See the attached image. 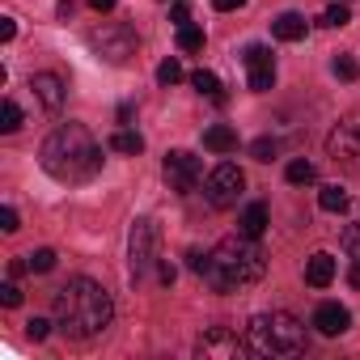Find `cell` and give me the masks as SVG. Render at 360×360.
Returning <instances> with one entry per match:
<instances>
[{
	"mask_svg": "<svg viewBox=\"0 0 360 360\" xmlns=\"http://www.w3.org/2000/svg\"><path fill=\"white\" fill-rule=\"evenodd\" d=\"M39 161L56 183H89L102 169V144L94 140V131L85 123H60L43 140Z\"/></svg>",
	"mask_w": 360,
	"mask_h": 360,
	"instance_id": "obj_1",
	"label": "cell"
},
{
	"mask_svg": "<svg viewBox=\"0 0 360 360\" xmlns=\"http://www.w3.org/2000/svg\"><path fill=\"white\" fill-rule=\"evenodd\" d=\"M26 263H30V271H51V267H56V250H51V246H43V250L26 255Z\"/></svg>",
	"mask_w": 360,
	"mask_h": 360,
	"instance_id": "obj_24",
	"label": "cell"
},
{
	"mask_svg": "<svg viewBox=\"0 0 360 360\" xmlns=\"http://www.w3.org/2000/svg\"><path fill=\"white\" fill-rule=\"evenodd\" d=\"M318 208H322V212H347V191L335 187V183L322 187V191H318Z\"/></svg>",
	"mask_w": 360,
	"mask_h": 360,
	"instance_id": "obj_20",
	"label": "cell"
},
{
	"mask_svg": "<svg viewBox=\"0 0 360 360\" xmlns=\"http://www.w3.org/2000/svg\"><path fill=\"white\" fill-rule=\"evenodd\" d=\"M174 276H178L174 263H161V267H157V280H161V284H174Z\"/></svg>",
	"mask_w": 360,
	"mask_h": 360,
	"instance_id": "obj_37",
	"label": "cell"
},
{
	"mask_svg": "<svg viewBox=\"0 0 360 360\" xmlns=\"http://www.w3.org/2000/svg\"><path fill=\"white\" fill-rule=\"evenodd\" d=\"M30 89H34V98H39L43 110H60L64 106V81L56 72H34L30 77Z\"/></svg>",
	"mask_w": 360,
	"mask_h": 360,
	"instance_id": "obj_12",
	"label": "cell"
},
{
	"mask_svg": "<svg viewBox=\"0 0 360 360\" xmlns=\"http://www.w3.org/2000/svg\"><path fill=\"white\" fill-rule=\"evenodd\" d=\"M47 330H51L47 318H30V322H26V335H30V339H47Z\"/></svg>",
	"mask_w": 360,
	"mask_h": 360,
	"instance_id": "obj_32",
	"label": "cell"
},
{
	"mask_svg": "<svg viewBox=\"0 0 360 360\" xmlns=\"http://www.w3.org/2000/svg\"><path fill=\"white\" fill-rule=\"evenodd\" d=\"M326 153H330L335 161L360 157V115H343V119L335 123V131L326 136Z\"/></svg>",
	"mask_w": 360,
	"mask_h": 360,
	"instance_id": "obj_9",
	"label": "cell"
},
{
	"mask_svg": "<svg viewBox=\"0 0 360 360\" xmlns=\"http://www.w3.org/2000/svg\"><path fill=\"white\" fill-rule=\"evenodd\" d=\"M110 148H115V153H127V157H140V153H144V136L131 131V127H119V131L110 136Z\"/></svg>",
	"mask_w": 360,
	"mask_h": 360,
	"instance_id": "obj_18",
	"label": "cell"
},
{
	"mask_svg": "<svg viewBox=\"0 0 360 360\" xmlns=\"http://www.w3.org/2000/svg\"><path fill=\"white\" fill-rule=\"evenodd\" d=\"M314 326H318L322 335H343V330L352 326V314H347L339 301H322V305L314 309Z\"/></svg>",
	"mask_w": 360,
	"mask_h": 360,
	"instance_id": "obj_13",
	"label": "cell"
},
{
	"mask_svg": "<svg viewBox=\"0 0 360 360\" xmlns=\"http://www.w3.org/2000/svg\"><path fill=\"white\" fill-rule=\"evenodd\" d=\"M276 148H280V144H276L271 136H259V140L250 144V153H255V161H271V157H276Z\"/></svg>",
	"mask_w": 360,
	"mask_h": 360,
	"instance_id": "obj_29",
	"label": "cell"
},
{
	"mask_svg": "<svg viewBox=\"0 0 360 360\" xmlns=\"http://www.w3.org/2000/svg\"><path fill=\"white\" fill-rule=\"evenodd\" d=\"M195 352H200L204 360H229V356H242L246 343H242L229 326H212V330H204V339L195 343Z\"/></svg>",
	"mask_w": 360,
	"mask_h": 360,
	"instance_id": "obj_10",
	"label": "cell"
},
{
	"mask_svg": "<svg viewBox=\"0 0 360 360\" xmlns=\"http://www.w3.org/2000/svg\"><path fill=\"white\" fill-rule=\"evenodd\" d=\"M347 284H352V288H360V263H356V267L347 271Z\"/></svg>",
	"mask_w": 360,
	"mask_h": 360,
	"instance_id": "obj_39",
	"label": "cell"
},
{
	"mask_svg": "<svg viewBox=\"0 0 360 360\" xmlns=\"http://www.w3.org/2000/svg\"><path fill=\"white\" fill-rule=\"evenodd\" d=\"M330 280H335V255H326V250L309 255V263H305V284H309V288H326Z\"/></svg>",
	"mask_w": 360,
	"mask_h": 360,
	"instance_id": "obj_14",
	"label": "cell"
},
{
	"mask_svg": "<svg viewBox=\"0 0 360 360\" xmlns=\"http://www.w3.org/2000/svg\"><path fill=\"white\" fill-rule=\"evenodd\" d=\"M347 22H352L347 5H330V9L322 13V26H330V30H339V26H347Z\"/></svg>",
	"mask_w": 360,
	"mask_h": 360,
	"instance_id": "obj_25",
	"label": "cell"
},
{
	"mask_svg": "<svg viewBox=\"0 0 360 360\" xmlns=\"http://www.w3.org/2000/svg\"><path fill=\"white\" fill-rule=\"evenodd\" d=\"M0 301H5V305H9V309H18V305H22V288H18V284H13V280H9V284H5V288H0Z\"/></svg>",
	"mask_w": 360,
	"mask_h": 360,
	"instance_id": "obj_31",
	"label": "cell"
},
{
	"mask_svg": "<svg viewBox=\"0 0 360 360\" xmlns=\"http://www.w3.org/2000/svg\"><path fill=\"white\" fill-rule=\"evenodd\" d=\"M263 229H267V204H246L242 217H238V233L263 238Z\"/></svg>",
	"mask_w": 360,
	"mask_h": 360,
	"instance_id": "obj_16",
	"label": "cell"
},
{
	"mask_svg": "<svg viewBox=\"0 0 360 360\" xmlns=\"http://www.w3.org/2000/svg\"><path fill=\"white\" fill-rule=\"evenodd\" d=\"M18 127H22V106H18L13 98H5V106H0V131L13 136Z\"/></svg>",
	"mask_w": 360,
	"mask_h": 360,
	"instance_id": "obj_23",
	"label": "cell"
},
{
	"mask_svg": "<svg viewBox=\"0 0 360 360\" xmlns=\"http://www.w3.org/2000/svg\"><path fill=\"white\" fill-rule=\"evenodd\" d=\"M187 263H191V271H195V276H204V271H208V255H204V250H191V255H187Z\"/></svg>",
	"mask_w": 360,
	"mask_h": 360,
	"instance_id": "obj_33",
	"label": "cell"
},
{
	"mask_svg": "<svg viewBox=\"0 0 360 360\" xmlns=\"http://www.w3.org/2000/svg\"><path fill=\"white\" fill-rule=\"evenodd\" d=\"M157 81H161V85L183 81V64H178V60H165V64H157Z\"/></svg>",
	"mask_w": 360,
	"mask_h": 360,
	"instance_id": "obj_27",
	"label": "cell"
},
{
	"mask_svg": "<svg viewBox=\"0 0 360 360\" xmlns=\"http://www.w3.org/2000/svg\"><path fill=\"white\" fill-rule=\"evenodd\" d=\"M335 77H339V81H356V77H360V64H356L352 56H339V60H335Z\"/></svg>",
	"mask_w": 360,
	"mask_h": 360,
	"instance_id": "obj_28",
	"label": "cell"
},
{
	"mask_svg": "<svg viewBox=\"0 0 360 360\" xmlns=\"http://www.w3.org/2000/svg\"><path fill=\"white\" fill-rule=\"evenodd\" d=\"M242 5H246V0H212L217 13H233V9H242Z\"/></svg>",
	"mask_w": 360,
	"mask_h": 360,
	"instance_id": "obj_35",
	"label": "cell"
},
{
	"mask_svg": "<svg viewBox=\"0 0 360 360\" xmlns=\"http://www.w3.org/2000/svg\"><path fill=\"white\" fill-rule=\"evenodd\" d=\"M0 229H5V233H18V229H22V221H18V208H9V204L0 208Z\"/></svg>",
	"mask_w": 360,
	"mask_h": 360,
	"instance_id": "obj_30",
	"label": "cell"
},
{
	"mask_svg": "<svg viewBox=\"0 0 360 360\" xmlns=\"http://www.w3.org/2000/svg\"><path fill=\"white\" fill-rule=\"evenodd\" d=\"M89 47H94L98 60H106V64H127V60L136 56V34H131L127 26H102V30L89 34Z\"/></svg>",
	"mask_w": 360,
	"mask_h": 360,
	"instance_id": "obj_7",
	"label": "cell"
},
{
	"mask_svg": "<svg viewBox=\"0 0 360 360\" xmlns=\"http://www.w3.org/2000/svg\"><path fill=\"white\" fill-rule=\"evenodd\" d=\"M127 259H131V276H136V280L157 263V225H153V221H136V225H131Z\"/></svg>",
	"mask_w": 360,
	"mask_h": 360,
	"instance_id": "obj_8",
	"label": "cell"
},
{
	"mask_svg": "<svg viewBox=\"0 0 360 360\" xmlns=\"http://www.w3.org/2000/svg\"><path fill=\"white\" fill-rule=\"evenodd\" d=\"M191 85H195L200 94H208V98H217V102H225V89H221V81H217V72H208V68H200V72H191Z\"/></svg>",
	"mask_w": 360,
	"mask_h": 360,
	"instance_id": "obj_21",
	"label": "cell"
},
{
	"mask_svg": "<svg viewBox=\"0 0 360 360\" xmlns=\"http://www.w3.org/2000/svg\"><path fill=\"white\" fill-rule=\"evenodd\" d=\"M242 191H246V174H242L233 161H221V165H217V169L204 178V200H208L217 212H225V208H238Z\"/></svg>",
	"mask_w": 360,
	"mask_h": 360,
	"instance_id": "obj_5",
	"label": "cell"
},
{
	"mask_svg": "<svg viewBox=\"0 0 360 360\" xmlns=\"http://www.w3.org/2000/svg\"><path fill=\"white\" fill-rule=\"evenodd\" d=\"M242 60H246V68H250V89H255V94H267V89L276 85V64H271V51H267L263 43H250Z\"/></svg>",
	"mask_w": 360,
	"mask_h": 360,
	"instance_id": "obj_11",
	"label": "cell"
},
{
	"mask_svg": "<svg viewBox=\"0 0 360 360\" xmlns=\"http://www.w3.org/2000/svg\"><path fill=\"white\" fill-rule=\"evenodd\" d=\"M178 51H204V30L200 26H178Z\"/></svg>",
	"mask_w": 360,
	"mask_h": 360,
	"instance_id": "obj_22",
	"label": "cell"
},
{
	"mask_svg": "<svg viewBox=\"0 0 360 360\" xmlns=\"http://www.w3.org/2000/svg\"><path fill=\"white\" fill-rule=\"evenodd\" d=\"M305 30H309V22H305L301 13H280V18L271 22V34H276L280 43H301Z\"/></svg>",
	"mask_w": 360,
	"mask_h": 360,
	"instance_id": "obj_15",
	"label": "cell"
},
{
	"mask_svg": "<svg viewBox=\"0 0 360 360\" xmlns=\"http://www.w3.org/2000/svg\"><path fill=\"white\" fill-rule=\"evenodd\" d=\"M13 34H18V22H13V18H0V39H5V43H9Z\"/></svg>",
	"mask_w": 360,
	"mask_h": 360,
	"instance_id": "obj_36",
	"label": "cell"
},
{
	"mask_svg": "<svg viewBox=\"0 0 360 360\" xmlns=\"http://www.w3.org/2000/svg\"><path fill=\"white\" fill-rule=\"evenodd\" d=\"M165 183L178 191V195H191L200 183H204V161L187 148H178V153H165Z\"/></svg>",
	"mask_w": 360,
	"mask_h": 360,
	"instance_id": "obj_6",
	"label": "cell"
},
{
	"mask_svg": "<svg viewBox=\"0 0 360 360\" xmlns=\"http://www.w3.org/2000/svg\"><path fill=\"white\" fill-rule=\"evenodd\" d=\"M246 347L255 356H297V352H305V326L284 309L255 314L246 326Z\"/></svg>",
	"mask_w": 360,
	"mask_h": 360,
	"instance_id": "obj_4",
	"label": "cell"
},
{
	"mask_svg": "<svg viewBox=\"0 0 360 360\" xmlns=\"http://www.w3.org/2000/svg\"><path fill=\"white\" fill-rule=\"evenodd\" d=\"M89 5H94V9H98V13H110V9H115V5H119V0H89Z\"/></svg>",
	"mask_w": 360,
	"mask_h": 360,
	"instance_id": "obj_38",
	"label": "cell"
},
{
	"mask_svg": "<svg viewBox=\"0 0 360 360\" xmlns=\"http://www.w3.org/2000/svg\"><path fill=\"white\" fill-rule=\"evenodd\" d=\"M56 326L68 335V339H94L110 326L115 318V305H110V292L89 280V276H77L68 280L60 292H56Z\"/></svg>",
	"mask_w": 360,
	"mask_h": 360,
	"instance_id": "obj_2",
	"label": "cell"
},
{
	"mask_svg": "<svg viewBox=\"0 0 360 360\" xmlns=\"http://www.w3.org/2000/svg\"><path fill=\"white\" fill-rule=\"evenodd\" d=\"M284 178L292 187H305V183H314L318 178V169H314V161H305V157H297V161H288V169H284Z\"/></svg>",
	"mask_w": 360,
	"mask_h": 360,
	"instance_id": "obj_19",
	"label": "cell"
},
{
	"mask_svg": "<svg viewBox=\"0 0 360 360\" xmlns=\"http://www.w3.org/2000/svg\"><path fill=\"white\" fill-rule=\"evenodd\" d=\"M204 148H212V153H233V148H238V131L225 127V123H217V127L204 131Z\"/></svg>",
	"mask_w": 360,
	"mask_h": 360,
	"instance_id": "obj_17",
	"label": "cell"
},
{
	"mask_svg": "<svg viewBox=\"0 0 360 360\" xmlns=\"http://www.w3.org/2000/svg\"><path fill=\"white\" fill-rule=\"evenodd\" d=\"M343 250H347V259H352V263H360V221H356V225H347V233H343Z\"/></svg>",
	"mask_w": 360,
	"mask_h": 360,
	"instance_id": "obj_26",
	"label": "cell"
},
{
	"mask_svg": "<svg viewBox=\"0 0 360 360\" xmlns=\"http://www.w3.org/2000/svg\"><path fill=\"white\" fill-rule=\"evenodd\" d=\"M263 271H267V255H263L259 238L233 233V238H225L217 250H208V271H204V280H208V288H217V292H242V288L259 284Z\"/></svg>",
	"mask_w": 360,
	"mask_h": 360,
	"instance_id": "obj_3",
	"label": "cell"
},
{
	"mask_svg": "<svg viewBox=\"0 0 360 360\" xmlns=\"http://www.w3.org/2000/svg\"><path fill=\"white\" fill-rule=\"evenodd\" d=\"M169 18H174V26H187V22H191V9L183 5V0H178V5L169 9Z\"/></svg>",
	"mask_w": 360,
	"mask_h": 360,
	"instance_id": "obj_34",
	"label": "cell"
}]
</instances>
